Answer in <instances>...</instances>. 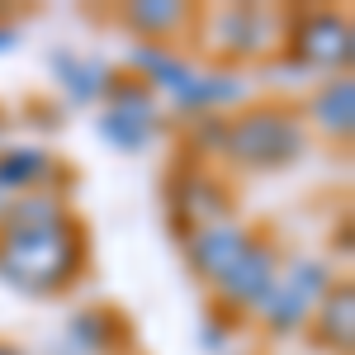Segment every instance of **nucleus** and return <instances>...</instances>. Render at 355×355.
<instances>
[{
	"label": "nucleus",
	"mask_w": 355,
	"mask_h": 355,
	"mask_svg": "<svg viewBox=\"0 0 355 355\" xmlns=\"http://www.w3.org/2000/svg\"><path fill=\"white\" fill-rule=\"evenodd\" d=\"M90 246H85L81 223H0V284H10L24 299H57L81 279Z\"/></svg>",
	"instance_id": "nucleus-1"
},
{
	"label": "nucleus",
	"mask_w": 355,
	"mask_h": 355,
	"mask_svg": "<svg viewBox=\"0 0 355 355\" xmlns=\"http://www.w3.org/2000/svg\"><path fill=\"white\" fill-rule=\"evenodd\" d=\"M308 152V128L294 110L284 105H256L227 119L223 133V162L242 166V171H284Z\"/></svg>",
	"instance_id": "nucleus-2"
},
{
	"label": "nucleus",
	"mask_w": 355,
	"mask_h": 355,
	"mask_svg": "<svg viewBox=\"0 0 355 355\" xmlns=\"http://www.w3.org/2000/svg\"><path fill=\"white\" fill-rule=\"evenodd\" d=\"M284 57H294L303 71H351L355 57V28L341 10H299L284 15Z\"/></svg>",
	"instance_id": "nucleus-3"
},
{
	"label": "nucleus",
	"mask_w": 355,
	"mask_h": 355,
	"mask_svg": "<svg viewBox=\"0 0 355 355\" xmlns=\"http://www.w3.org/2000/svg\"><path fill=\"white\" fill-rule=\"evenodd\" d=\"M204 48L232 57V62H251V57H270L275 43H284V15H275L266 5H223V10H204L194 15Z\"/></svg>",
	"instance_id": "nucleus-4"
},
{
	"label": "nucleus",
	"mask_w": 355,
	"mask_h": 355,
	"mask_svg": "<svg viewBox=\"0 0 355 355\" xmlns=\"http://www.w3.org/2000/svg\"><path fill=\"white\" fill-rule=\"evenodd\" d=\"M105 110L95 119V133L105 137L119 152H142L157 142V128H162V110H157V95L147 90L133 76H114L110 90H105Z\"/></svg>",
	"instance_id": "nucleus-5"
},
{
	"label": "nucleus",
	"mask_w": 355,
	"mask_h": 355,
	"mask_svg": "<svg viewBox=\"0 0 355 355\" xmlns=\"http://www.w3.org/2000/svg\"><path fill=\"white\" fill-rule=\"evenodd\" d=\"M166 214L180 242H190L194 227H209V223L232 218V194L214 171L204 166H175L171 185H166Z\"/></svg>",
	"instance_id": "nucleus-6"
},
{
	"label": "nucleus",
	"mask_w": 355,
	"mask_h": 355,
	"mask_svg": "<svg viewBox=\"0 0 355 355\" xmlns=\"http://www.w3.org/2000/svg\"><path fill=\"white\" fill-rule=\"evenodd\" d=\"M279 266H284V256H279V246L270 237H251L242 256H237V266L223 275L218 284V299L232 303V308H242V313H256L266 294L275 289V279H279Z\"/></svg>",
	"instance_id": "nucleus-7"
},
{
	"label": "nucleus",
	"mask_w": 355,
	"mask_h": 355,
	"mask_svg": "<svg viewBox=\"0 0 355 355\" xmlns=\"http://www.w3.org/2000/svg\"><path fill=\"white\" fill-rule=\"evenodd\" d=\"M246 95H251V81H246L237 67H194V76L171 95V105H175V114H185V119H199V114L237 110Z\"/></svg>",
	"instance_id": "nucleus-8"
},
{
	"label": "nucleus",
	"mask_w": 355,
	"mask_h": 355,
	"mask_svg": "<svg viewBox=\"0 0 355 355\" xmlns=\"http://www.w3.org/2000/svg\"><path fill=\"white\" fill-rule=\"evenodd\" d=\"M251 227H242L237 218H223V223H209V227H194L185 251H190V266L199 279H209V284H218L223 275L237 266V256H242L246 246H251Z\"/></svg>",
	"instance_id": "nucleus-9"
},
{
	"label": "nucleus",
	"mask_w": 355,
	"mask_h": 355,
	"mask_svg": "<svg viewBox=\"0 0 355 355\" xmlns=\"http://www.w3.org/2000/svg\"><path fill=\"white\" fill-rule=\"evenodd\" d=\"M133 341V331L128 322L114 313V308H71V318H67V346L62 351L71 355H114L123 351Z\"/></svg>",
	"instance_id": "nucleus-10"
},
{
	"label": "nucleus",
	"mask_w": 355,
	"mask_h": 355,
	"mask_svg": "<svg viewBox=\"0 0 355 355\" xmlns=\"http://www.w3.org/2000/svg\"><path fill=\"white\" fill-rule=\"evenodd\" d=\"M67 171L57 166L48 147H0V194H28V190H53Z\"/></svg>",
	"instance_id": "nucleus-11"
},
{
	"label": "nucleus",
	"mask_w": 355,
	"mask_h": 355,
	"mask_svg": "<svg viewBox=\"0 0 355 355\" xmlns=\"http://www.w3.org/2000/svg\"><path fill=\"white\" fill-rule=\"evenodd\" d=\"M48 67H53V81L62 85V95H67L71 105H100L105 90H110V81H114V71L105 62L81 57V53H71V48H53V53H48Z\"/></svg>",
	"instance_id": "nucleus-12"
},
{
	"label": "nucleus",
	"mask_w": 355,
	"mask_h": 355,
	"mask_svg": "<svg viewBox=\"0 0 355 355\" xmlns=\"http://www.w3.org/2000/svg\"><path fill=\"white\" fill-rule=\"evenodd\" d=\"M308 123L322 137H341V142L355 133V81H351V71L327 76V81L313 90V100H308ZM308 123H303V128H308Z\"/></svg>",
	"instance_id": "nucleus-13"
},
{
	"label": "nucleus",
	"mask_w": 355,
	"mask_h": 355,
	"mask_svg": "<svg viewBox=\"0 0 355 355\" xmlns=\"http://www.w3.org/2000/svg\"><path fill=\"white\" fill-rule=\"evenodd\" d=\"M313 336L322 351H336V355H351L355 346V289L351 279H336L327 289V299L313 308Z\"/></svg>",
	"instance_id": "nucleus-14"
},
{
	"label": "nucleus",
	"mask_w": 355,
	"mask_h": 355,
	"mask_svg": "<svg viewBox=\"0 0 355 355\" xmlns=\"http://www.w3.org/2000/svg\"><path fill=\"white\" fill-rule=\"evenodd\" d=\"M128 67H133V81H142L152 95H157V90L175 95V90L194 76V62L185 53H175V48H166V43H133Z\"/></svg>",
	"instance_id": "nucleus-15"
},
{
	"label": "nucleus",
	"mask_w": 355,
	"mask_h": 355,
	"mask_svg": "<svg viewBox=\"0 0 355 355\" xmlns=\"http://www.w3.org/2000/svg\"><path fill=\"white\" fill-rule=\"evenodd\" d=\"M123 24L133 28L142 43H152V38H171V33L190 28L194 10L180 5V0H133V5H123Z\"/></svg>",
	"instance_id": "nucleus-16"
},
{
	"label": "nucleus",
	"mask_w": 355,
	"mask_h": 355,
	"mask_svg": "<svg viewBox=\"0 0 355 355\" xmlns=\"http://www.w3.org/2000/svg\"><path fill=\"white\" fill-rule=\"evenodd\" d=\"M256 318H261V327L270 331V336H294V331L308 327V318H313V303H303L294 289H284V284L275 279V289L266 294V303L256 308Z\"/></svg>",
	"instance_id": "nucleus-17"
},
{
	"label": "nucleus",
	"mask_w": 355,
	"mask_h": 355,
	"mask_svg": "<svg viewBox=\"0 0 355 355\" xmlns=\"http://www.w3.org/2000/svg\"><path fill=\"white\" fill-rule=\"evenodd\" d=\"M223 133H227V119L223 114H199V119H190V142L199 152H223Z\"/></svg>",
	"instance_id": "nucleus-18"
},
{
	"label": "nucleus",
	"mask_w": 355,
	"mask_h": 355,
	"mask_svg": "<svg viewBox=\"0 0 355 355\" xmlns=\"http://www.w3.org/2000/svg\"><path fill=\"white\" fill-rule=\"evenodd\" d=\"M227 336H232V327L223 322V313H214V318H204V327H199V351L223 355V346H227Z\"/></svg>",
	"instance_id": "nucleus-19"
},
{
	"label": "nucleus",
	"mask_w": 355,
	"mask_h": 355,
	"mask_svg": "<svg viewBox=\"0 0 355 355\" xmlns=\"http://www.w3.org/2000/svg\"><path fill=\"white\" fill-rule=\"evenodd\" d=\"M15 48H19V28H15V24H0V57L15 53Z\"/></svg>",
	"instance_id": "nucleus-20"
},
{
	"label": "nucleus",
	"mask_w": 355,
	"mask_h": 355,
	"mask_svg": "<svg viewBox=\"0 0 355 355\" xmlns=\"http://www.w3.org/2000/svg\"><path fill=\"white\" fill-rule=\"evenodd\" d=\"M0 355H24L19 346H10V341H0Z\"/></svg>",
	"instance_id": "nucleus-21"
},
{
	"label": "nucleus",
	"mask_w": 355,
	"mask_h": 355,
	"mask_svg": "<svg viewBox=\"0 0 355 355\" xmlns=\"http://www.w3.org/2000/svg\"><path fill=\"white\" fill-rule=\"evenodd\" d=\"M5 209H10V194H0V218H5Z\"/></svg>",
	"instance_id": "nucleus-22"
},
{
	"label": "nucleus",
	"mask_w": 355,
	"mask_h": 355,
	"mask_svg": "<svg viewBox=\"0 0 355 355\" xmlns=\"http://www.w3.org/2000/svg\"><path fill=\"white\" fill-rule=\"evenodd\" d=\"M0 142H5V110H0Z\"/></svg>",
	"instance_id": "nucleus-23"
}]
</instances>
